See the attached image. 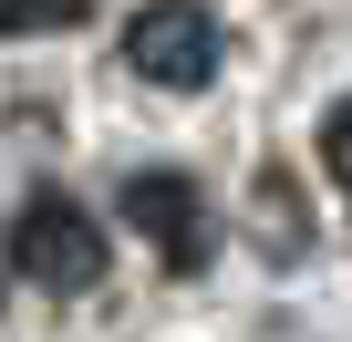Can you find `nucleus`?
Returning a JSON list of instances; mask_svg holds the SVG:
<instances>
[{"label": "nucleus", "instance_id": "nucleus-1", "mask_svg": "<svg viewBox=\"0 0 352 342\" xmlns=\"http://www.w3.org/2000/svg\"><path fill=\"white\" fill-rule=\"evenodd\" d=\"M11 259H21V280H32V290L73 301V290H94V280H104V228H94V208H83V197L32 187V197H21V218H11Z\"/></svg>", "mask_w": 352, "mask_h": 342}, {"label": "nucleus", "instance_id": "nucleus-2", "mask_svg": "<svg viewBox=\"0 0 352 342\" xmlns=\"http://www.w3.org/2000/svg\"><path fill=\"white\" fill-rule=\"evenodd\" d=\"M124 63L155 83V94H208L218 83V21L197 0H145L124 21Z\"/></svg>", "mask_w": 352, "mask_h": 342}, {"label": "nucleus", "instance_id": "nucleus-3", "mask_svg": "<svg viewBox=\"0 0 352 342\" xmlns=\"http://www.w3.org/2000/svg\"><path fill=\"white\" fill-rule=\"evenodd\" d=\"M124 228H145L166 270H208V197L187 177H166V166L124 177Z\"/></svg>", "mask_w": 352, "mask_h": 342}, {"label": "nucleus", "instance_id": "nucleus-4", "mask_svg": "<svg viewBox=\"0 0 352 342\" xmlns=\"http://www.w3.org/2000/svg\"><path fill=\"white\" fill-rule=\"evenodd\" d=\"M249 218H259V249H270V259H300V249H311V218H300V187H290V166H259V187H249Z\"/></svg>", "mask_w": 352, "mask_h": 342}, {"label": "nucleus", "instance_id": "nucleus-5", "mask_svg": "<svg viewBox=\"0 0 352 342\" xmlns=\"http://www.w3.org/2000/svg\"><path fill=\"white\" fill-rule=\"evenodd\" d=\"M321 166H331V187L352 197V94L331 104V125H321Z\"/></svg>", "mask_w": 352, "mask_h": 342}, {"label": "nucleus", "instance_id": "nucleus-6", "mask_svg": "<svg viewBox=\"0 0 352 342\" xmlns=\"http://www.w3.org/2000/svg\"><path fill=\"white\" fill-rule=\"evenodd\" d=\"M21 21H32V0H0V32H21Z\"/></svg>", "mask_w": 352, "mask_h": 342}]
</instances>
